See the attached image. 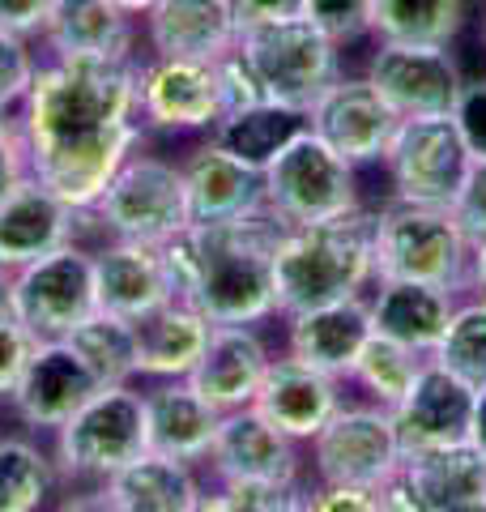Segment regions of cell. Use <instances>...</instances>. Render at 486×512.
Returning <instances> with one entry per match:
<instances>
[{"label":"cell","instance_id":"6da1fadb","mask_svg":"<svg viewBox=\"0 0 486 512\" xmlns=\"http://www.w3.org/2000/svg\"><path fill=\"white\" fill-rule=\"evenodd\" d=\"M22 137L30 175L56 188L77 210L103 197L128 154L145 141L141 60L52 56L39 60L22 99Z\"/></svg>","mask_w":486,"mask_h":512},{"label":"cell","instance_id":"7a4b0ae2","mask_svg":"<svg viewBox=\"0 0 486 512\" xmlns=\"http://www.w3.org/2000/svg\"><path fill=\"white\" fill-rule=\"evenodd\" d=\"M286 222L252 210L222 222H188L158 244L171 299L201 308L214 325H265L278 316V244Z\"/></svg>","mask_w":486,"mask_h":512},{"label":"cell","instance_id":"3957f363","mask_svg":"<svg viewBox=\"0 0 486 512\" xmlns=\"http://www.w3.org/2000/svg\"><path fill=\"white\" fill-rule=\"evenodd\" d=\"M376 282V205L286 227L278 244V316L367 295Z\"/></svg>","mask_w":486,"mask_h":512},{"label":"cell","instance_id":"277c9868","mask_svg":"<svg viewBox=\"0 0 486 512\" xmlns=\"http://www.w3.org/2000/svg\"><path fill=\"white\" fill-rule=\"evenodd\" d=\"M150 453V423H145V393L133 380L103 384L86 406H77L56 427V474L73 487H99L133 457Z\"/></svg>","mask_w":486,"mask_h":512},{"label":"cell","instance_id":"5b68a950","mask_svg":"<svg viewBox=\"0 0 486 512\" xmlns=\"http://www.w3.org/2000/svg\"><path fill=\"white\" fill-rule=\"evenodd\" d=\"M469 252H474V244L465 239L448 205H410V201L376 205V282L410 278L465 295Z\"/></svg>","mask_w":486,"mask_h":512},{"label":"cell","instance_id":"8992f818","mask_svg":"<svg viewBox=\"0 0 486 512\" xmlns=\"http://www.w3.org/2000/svg\"><path fill=\"white\" fill-rule=\"evenodd\" d=\"M363 205L359 167L303 128L265 163V210L278 214L286 227L320 222Z\"/></svg>","mask_w":486,"mask_h":512},{"label":"cell","instance_id":"52a82bcc","mask_svg":"<svg viewBox=\"0 0 486 512\" xmlns=\"http://www.w3.org/2000/svg\"><path fill=\"white\" fill-rule=\"evenodd\" d=\"M307 448V474L312 483H354L384 491L401 474L405 448L397 436L393 410L376 402H346L329 414Z\"/></svg>","mask_w":486,"mask_h":512},{"label":"cell","instance_id":"ba28073f","mask_svg":"<svg viewBox=\"0 0 486 512\" xmlns=\"http://www.w3.org/2000/svg\"><path fill=\"white\" fill-rule=\"evenodd\" d=\"M239 47H243V56L256 64L269 99L299 107V111H307L324 94V86H333L337 77H342L346 47L333 43L307 13L243 30Z\"/></svg>","mask_w":486,"mask_h":512},{"label":"cell","instance_id":"9c48e42d","mask_svg":"<svg viewBox=\"0 0 486 512\" xmlns=\"http://www.w3.org/2000/svg\"><path fill=\"white\" fill-rule=\"evenodd\" d=\"M90 218L111 239L167 244L188 227V188L184 171L158 154H128V163L111 175L103 197L90 205Z\"/></svg>","mask_w":486,"mask_h":512},{"label":"cell","instance_id":"30bf717a","mask_svg":"<svg viewBox=\"0 0 486 512\" xmlns=\"http://www.w3.org/2000/svg\"><path fill=\"white\" fill-rule=\"evenodd\" d=\"M469 167H474V154H469L452 116L397 120L393 137L384 146V158H380V171L388 184L384 201L452 205Z\"/></svg>","mask_w":486,"mask_h":512},{"label":"cell","instance_id":"8fae6325","mask_svg":"<svg viewBox=\"0 0 486 512\" xmlns=\"http://www.w3.org/2000/svg\"><path fill=\"white\" fill-rule=\"evenodd\" d=\"M5 299H9V308L22 316V325L35 333V342L69 338L90 312H99L94 252H86L73 239V244L13 269Z\"/></svg>","mask_w":486,"mask_h":512},{"label":"cell","instance_id":"7c38bea8","mask_svg":"<svg viewBox=\"0 0 486 512\" xmlns=\"http://www.w3.org/2000/svg\"><path fill=\"white\" fill-rule=\"evenodd\" d=\"M363 77L380 90V99L393 107L397 120L418 116H452L461 99L465 69L452 43H393L371 39V56Z\"/></svg>","mask_w":486,"mask_h":512},{"label":"cell","instance_id":"4fadbf2b","mask_svg":"<svg viewBox=\"0 0 486 512\" xmlns=\"http://www.w3.org/2000/svg\"><path fill=\"white\" fill-rule=\"evenodd\" d=\"M384 512H486V448L478 440L410 448L384 487Z\"/></svg>","mask_w":486,"mask_h":512},{"label":"cell","instance_id":"5bb4252c","mask_svg":"<svg viewBox=\"0 0 486 512\" xmlns=\"http://www.w3.org/2000/svg\"><path fill=\"white\" fill-rule=\"evenodd\" d=\"M214 483H282V487H307V453L299 440H290L282 427H273L256 406L226 410L218 423V436L205 457Z\"/></svg>","mask_w":486,"mask_h":512},{"label":"cell","instance_id":"9a60e30c","mask_svg":"<svg viewBox=\"0 0 486 512\" xmlns=\"http://www.w3.org/2000/svg\"><path fill=\"white\" fill-rule=\"evenodd\" d=\"M307 128L329 150H337L346 163L363 171V167H380L384 146L397 128V116L363 73H342L307 107Z\"/></svg>","mask_w":486,"mask_h":512},{"label":"cell","instance_id":"2e32d148","mask_svg":"<svg viewBox=\"0 0 486 512\" xmlns=\"http://www.w3.org/2000/svg\"><path fill=\"white\" fill-rule=\"evenodd\" d=\"M218 120L214 60L150 56L141 64V124L150 133H214Z\"/></svg>","mask_w":486,"mask_h":512},{"label":"cell","instance_id":"e0dca14e","mask_svg":"<svg viewBox=\"0 0 486 512\" xmlns=\"http://www.w3.org/2000/svg\"><path fill=\"white\" fill-rule=\"evenodd\" d=\"M99 389H103V380L90 372V363L77 355L73 342L52 338V342H35L18 384L9 393V406L30 431H56Z\"/></svg>","mask_w":486,"mask_h":512},{"label":"cell","instance_id":"ac0fdd59","mask_svg":"<svg viewBox=\"0 0 486 512\" xmlns=\"http://www.w3.org/2000/svg\"><path fill=\"white\" fill-rule=\"evenodd\" d=\"M86 218H90V210H77L56 188H47L35 175H26V180L0 201V269L13 274V269L73 244Z\"/></svg>","mask_w":486,"mask_h":512},{"label":"cell","instance_id":"d6986e66","mask_svg":"<svg viewBox=\"0 0 486 512\" xmlns=\"http://www.w3.org/2000/svg\"><path fill=\"white\" fill-rule=\"evenodd\" d=\"M474 410H478V389H469L461 376H452L444 363L427 355L414 384L393 406L401 448L410 453V448L474 440Z\"/></svg>","mask_w":486,"mask_h":512},{"label":"cell","instance_id":"ffe728a7","mask_svg":"<svg viewBox=\"0 0 486 512\" xmlns=\"http://www.w3.org/2000/svg\"><path fill=\"white\" fill-rule=\"evenodd\" d=\"M342 402H346V380L320 372V367L295 355L269 359V372L252 397V406L299 444L312 440Z\"/></svg>","mask_w":486,"mask_h":512},{"label":"cell","instance_id":"44dd1931","mask_svg":"<svg viewBox=\"0 0 486 512\" xmlns=\"http://www.w3.org/2000/svg\"><path fill=\"white\" fill-rule=\"evenodd\" d=\"M180 171H184L192 222H222L265 210V171L243 163L239 154H231L209 133L180 158Z\"/></svg>","mask_w":486,"mask_h":512},{"label":"cell","instance_id":"7402d4cb","mask_svg":"<svg viewBox=\"0 0 486 512\" xmlns=\"http://www.w3.org/2000/svg\"><path fill=\"white\" fill-rule=\"evenodd\" d=\"M282 325H286V355L312 363L329 376L350 380V367L359 359L363 342L371 338V308L367 295H350L286 312Z\"/></svg>","mask_w":486,"mask_h":512},{"label":"cell","instance_id":"603a6c76","mask_svg":"<svg viewBox=\"0 0 486 512\" xmlns=\"http://www.w3.org/2000/svg\"><path fill=\"white\" fill-rule=\"evenodd\" d=\"M269 359L273 355L261 325H214L205 355L188 372V380L205 402H214L226 414V410L252 406L256 389H261V380L269 372Z\"/></svg>","mask_w":486,"mask_h":512},{"label":"cell","instance_id":"cb8c5ba5","mask_svg":"<svg viewBox=\"0 0 486 512\" xmlns=\"http://www.w3.org/2000/svg\"><path fill=\"white\" fill-rule=\"evenodd\" d=\"M201 478L192 461L167 457V453H141L128 466L99 483L94 491V508H111V512H197L201 504Z\"/></svg>","mask_w":486,"mask_h":512},{"label":"cell","instance_id":"d4e9b609","mask_svg":"<svg viewBox=\"0 0 486 512\" xmlns=\"http://www.w3.org/2000/svg\"><path fill=\"white\" fill-rule=\"evenodd\" d=\"M457 291L431 282H410V278H380L367 291L371 308V329L384 338L405 342L418 355H431L435 342L444 338L448 316L457 308Z\"/></svg>","mask_w":486,"mask_h":512},{"label":"cell","instance_id":"484cf974","mask_svg":"<svg viewBox=\"0 0 486 512\" xmlns=\"http://www.w3.org/2000/svg\"><path fill=\"white\" fill-rule=\"evenodd\" d=\"M145 423H150L154 453L205 466L209 444H214L222 423V410L214 402H205L192 389L188 376H171V380H158L154 389H145Z\"/></svg>","mask_w":486,"mask_h":512},{"label":"cell","instance_id":"4316f807","mask_svg":"<svg viewBox=\"0 0 486 512\" xmlns=\"http://www.w3.org/2000/svg\"><path fill=\"white\" fill-rule=\"evenodd\" d=\"M145 39L154 56L218 60L239 43L231 0H154L145 13Z\"/></svg>","mask_w":486,"mask_h":512},{"label":"cell","instance_id":"83f0119b","mask_svg":"<svg viewBox=\"0 0 486 512\" xmlns=\"http://www.w3.org/2000/svg\"><path fill=\"white\" fill-rule=\"evenodd\" d=\"M133 325H137V376L171 380V376H188L197 367L214 320L184 299H162L158 308L141 312Z\"/></svg>","mask_w":486,"mask_h":512},{"label":"cell","instance_id":"f1b7e54d","mask_svg":"<svg viewBox=\"0 0 486 512\" xmlns=\"http://www.w3.org/2000/svg\"><path fill=\"white\" fill-rule=\"evenodd\" d=\"M94 286H99V308L128 320L171 299L158 244H137V239H111L94 252Z\"/></svg>","mask_w":486,"mask_h":512},{"label":"cell","instance_id":"f546056e","mask_svg":"<svg viewBox=\"0 0 486 512\" xmlns=\"http://www.w3.org/2000/svg\"><path fill=\"white\" fill-rule=\"evenodd\" d=\"M47 52L52 56H133V18L111 0H52L43 22Z\"/></svg>","mask_w":486,"mask_h":512},{"label":"cell","instance_id":"4dcf8cb0","mask_svg":"<svg viewBox=\"0 0 486 512\" xmlns=\"http://www.w3.org/2000/svg\"><path fill=\"white\" fill-rule=\"evenodd\" d=\"M303 128H307V111L269 99V103H256V107H243V111L222 116L209 137L222 141V146L231 154H239L243 163L265 171L269 158L278 154L295 133H303Z\"/></svg>","mask_w":486,"mask_h":512},{"label":"cell","instance_id":"1f68e13d","mask_svg":"<svg viewBox=\"0 0 486 512\" xmlns=\"http://www.w3.org/2000/svg\"><path fill=\"white\" fill-rule=\"evenodd\" d=\"M465 0H371V39L393 43H457Z\"/></svg>","mask_w":486,"mask_h":512},{"label":"cell","instance_id":"d6a6232c","mask_svg":"<svg viewBox=\"0 0 486 512\" xmlns=\"http://www.w3.org/2000/svg\"><path fill=\"white\" fill-rule=\"evenodd\" d=\"M69 342L103 384L137 380V325L128 316L99 308L69 333Z\"/></svg>","mask_w":486,"mask_h":512},{"label":"cell","instance_id":"836d02e7","mask_svg":"<svg viewBox=\"0 0 486 512\" xmlns=\"http://www.w3.org/2000/svg\"><path fill=\"white\" fill-rule=\"evenodd\" d=\"M423 359L427 355H418V350H410L405 342L384 338V333L371 329V338L363 342V350H359V359H354L346 384H354V389H359L367 402L393 410L401 397H405V389L414 384Z\"/></svg>","mask_w":486,"mask_h":512},{"label":"cell","instance_id":"e575fe53","mask_svg":"<svg viewBox=\"0 0 486 512\" xmlns=\"http://www.w3.org/2000/svg\"><path fill=\"white\" fill-rule=\"evenodd\" d=\"M60 487L56 457L22 436L0 440V512H35Z\"/></svg>","mask_w":486,"mask_h":512},{"label":"cell","instance_id":"d590c367","mask_svg":"<svg viewBox=\"0 0 486 512\" xmlns=\"http://www.w3.org/2000/svg\"><path fill=\"white\" fill-rule=\"evenodd\" d=\"M435 363H444L452 376H461L469 389H486V295L465 291L448 316L444 338L431 350Z\"/></svg>","mask_w":486,"mask_h":512},{"label":"cell","instance_id":"8d00e7d4","mask_svg":"<svg viewBox=\"0 0 486 512\" xmlns=\"http://www.w3.org/2000/svg\"><path fill=\"white\" fill-rule=\"evenodd\" d=\"M307 487H282V483H252V478H235V483H214V491H201V512H290L303 508Z\"/></svg>","mask_w":486,"mask_h":512},{"label":"cell","instance_id":"74e56055","mask_svg":"<svg viewBox=\"0 0 486 512\" xmlns=\"http://www.w3.org/2000/svg\"><path fill=\"white\" fill-rule=\"evenodd\" d=\"M214 82H218V103H222V116L243 107H256V103H269V90L256 73V64L243 56V47L235 43L231 52H222L214 60Z\"/></svg>","mask_w":486,"mask_h":512},{"label":"cell","instance_id":"f35d334b","mask_svg":"<svg viewBox=\"0 0 486 512\" xmlns=\"http://www.w3.org/2000/svg\"><path fill=\"white\" fill-rule=\"evenodd\" d=\"M303 13L342 47L371 39V0H307Z\"/></svg>","mask_w":486,"mask_h":512},{"label":"cell","instance_id":"ab89813d","mask_svg":"<svg viewBox=\"0 0 486 512\" xmlns=\"http://www.w3.org/2000/svg\"><path fill=\"white\" fill-rule=\"evenodd\" d=\"M35 69H39V56L30 52V39L0 30V116L22 107L30 82H35Z\"/></svg>","mask_w":486,"mask_h":512},{"label":"cell","instance_id":"60d3db41","mask_svg":"<svg viewBox=\"0 0 486 512\" xmlns=\"http://www.w3.org/2000/svg\"><path fill=\"white\" fill-rule=\"evenodd\" d=\"M30 350H35V333L22 325V316L9 308L5 295H0V397L13 393V384H18Z\"/></svg>","mask_w":486,"mask_h":512},{"label":"cell","instance_id":"b9f144b4","mask_svg":"<svg viewBox=\"0 0 486 512\" xmlns=\"http://www.w3.org/2000/svg\"><path fill=\"white\" fill-rule=\"evenodd\" d=\"M307 512H384V491L354 487V483H307Z\"/></svg>","mask_w":486,"mask_h":512},{"label":"cell","instance_id":"7bdbcfd3","mask_svg":"<svg viewBox=\"0 0 486 512\" xmlns=\"http://www.w3.org/2000/svg\"><path fill=\"white\" fill-rule=\"evenodd\" d=\"M452 120H457V133L465 137L474 163H486V77H465Z\"/></svg>","mask_w":486,"mask_h":512},{"label":"cell","instance_id":"ee69618b","mask_svg":"<svg viewBox=\"0 0 486 512\" xmlns=\"http://www.w3.org/2000/svg\"><path fill=\"white\" fill-rule=\"evenodd\" d=\"M452 218H457V227L465 231L469 244H482L486 239V163H474L465 175L461 192L452 197Z\"/></svg>","mask_w":486,"mask_h":512},{"label":"cell","instance_id":"f6af8a7d","mask_svg":"<svg viewBox=\"0 0 486 512\" xmlns=\"http://www.w3.org/2000/svg\"><path fill=\"white\" fill-rule=\"evenodd\" d=\"M26 175H30V158H26L22 124L9 120V124H0V201H5Z\"/></svg>","mask_w":486,"mask_h":512},{"label":"cell","instance_id":"bcb514c9","mask_svg":"<svg viewBox=\"0 0 486 512\" xmlns=\"http://www.w3.org/2000/svg\"><path fill=\"white\" fill-rule=\"evenodd\" d=\"M52 0H0V30L22 39H39Z\"/></svg>","mask_w":486,"mask_h":512},{"label":"cell","instance_id":"7dc6e473","mask_svg":"<svg viewBox=\"0 0 486 512\" xmlns=\"http://www.w3.org/2000/svg\"><path fill=\"white\" fill-rule=\"evenodd\" d=\"M307 0H231V13H235V26L239 35L261 22H278V18H295L303 13Z\"/></svg>","mask_w":486,"mask_h":512},{"label":"cell","instance_id":"c3c4849f","mask_svg":"<svg viewBox=\"0 0 486 512\" xmlns=\"http://www.w3.org/2000/svg\"><path fill=\"white\" fill-rule=\"evenodd\" d=\"M469 291L486 295V239L474 244V252H469Z\"/></svg>","mask_w":486,"mask_h":512},{"label":"cell","instance_id":"681fc988","mask_svg":"<svg viewBox=\"0 0 486 512\" xmlns=\"http://www.w3.org/2000/svg\"><path fill=\"white\" fill-rule=\"evenodd\" d=\"M474 440L486 448V389L478 393V410H474Z\"/></svg>","mask_w":486,"mask_h":512},{"label":"cell","instance_id":"f907efd6","mask_svg":"<svg viewBox=\"0 0 486 512\" xmlns=\"http://www.w3.org/2000/svg\"><path fill=\"white\" fill-rule=\"evenodd\" d=\"M111 5H116V9H124L128 18H145V13L154 9V0H111Z\"/></svg>","mask_w":486,"mask_h":512},{"label":"cell","instance_id":"816d5d0a","mask_svg":"<svg viewBox=\"0 0 486 512\" xmlns=\"http://www.w3.org/2000/svg\"><path fill=\"white\" fill-rule=\"evenodd\" d=\"M5 286H9V274H5V269H0V295H5Z\"/></svg>","mask_w":486,"mask_h":512},{"label":"cell","instance_id":"f5cc1de1","mask_svg":"<svg viewBox=\"0 0 486 512\" xmlns=\"http://www.w3.org/2000/svg\"><path fill=\"white\" fill-rule=\"evenodd\" d=\"M9 120H13V116H0V124H9Z\"/></svg>","mask_w":486,"mask_h":512},{"label":"cell","instance_id":"db71d44e","mask_svg":"<svg viewBox=\"0 0 486 512\" xmlns=\"http://www.w3.org/2000/svg\"><path fill=\"white\" fill-rule=\"evenodd\" d=\"M482 43H486V22H482Z\"/></svg>","mask_w":486,"mask_h":512}]
</instances>
